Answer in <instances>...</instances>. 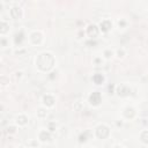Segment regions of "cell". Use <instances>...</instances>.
<instances>
[{
	"mask_svg": "<svg viewBox=\"0 0 148 148\" xmlns=\"http://www.w3.org/2000/svg\"><path fill=\"white\" fill-rule=\"evenodd\" d=\"M53 63H55V60H53V57L50 53H43L37 59V65H38V67L42 71L50 69L53 66Z\"/></svg>",
	"mask_w": 148,
	"mask_h": 148,
	"instance_id": "obj_1",
	"label": "cell"
},
{
	"mask_svg": "<svg viewBox=\"0 0 148 148\" xmlns=\"http://www.w3.org/2000/svg\"><path fill=\"white\" fill-rule=\"evenodd\" d=\"M96 134H97L98 138L104 139V138H106L108 134H109V130H108V127H105V126H103V125L98 126V128L96 130Z\"/></svg>",
	"mask_w": 148,
	"mask_h": 148,
	"instance_id": "obj_2",
	"label": "cell"
},
{
	"mask_svg": "<svg viewBox=\"0 0 148 148\" xmlns=\"http://www.w3.org/2000/svg\"><path fill=\"white\" fill-rule=\"evenodd\" d=\"M89 102L93 104V105H97V104H99V102H101V94H99L98 91L93 93L89 97Z\"/></svg>",
	"mask_w": 148,
	"mask_h": 148,
	"instance_id": "obj_3",
	"label": "cell"
},
{
	"mask_svg": "<svg viewBox=\"0 0 148 148\" xmlns=\"http://www.w3.org/2000/svg\"><path fill=\"white\" fill-rule=\"evenodd\" d=\"M98 34V30L97 28H96L95 26H89L88 27V35H89L90 37H96Z\"/></svg>",
	"mask_w": 148,
	"mask_h": 148,
	"instance_id": "obj_4",
	"label": "cell"
},
{
	"mask_svg": "<svg viewBox=\"0 0 148 148\" xmlns=\"http://www.w3.org/2000/svg\"><path fill=\"white\" fill-rule=\"evenodd\" d=\"M130 91H131L130 88L125 87V86H122V87L118 88V94H119V95H122V96L128 95V94H130Z\"/></svg>",
	"mask_w": 148,
	"mask_h": 148,
	"instance_id": "obj_5",
	"label": "cell"
},
{
	"mask_svg": "<svg viewBox=\"0 0 148 148\" xmlns=\"http://www.w3.org/2000/svg\"><path fill=\"white\" fill-rule=\"evenodd\" d=\"M10 13H12V16L14 19H19L21 16V10H20V8H17V7H14V8L10 10Z\"/></svg>",
	"mask_w": 148,
	"mask_h": 148,
	"instance_id": "obj_6",
	"label": "cell"
},
{
	"mask_svg": "<svg viewBox=\"0 0 148 148\" xmlns=\"http://www.w3.org/2000/svg\"><path fill=\"white\" fill-rule=\"evenodd\" d=\"M110 28H111V23H110L109 21H103V22L101 23V29L103 31H108Z\"/></svg>",
	"mask_w": 148,
	"mask_h": 148,
	"instance_id": "obj_7",
	"label": "cell"
},
{
	"mask_svg": "<svg viewBox=\"0 0 148 148\" xmlns=\"http://www.w3.org/2000/svg\"><path fill=\"white\" fill-rule=\"evenodd\" d=\"M53 102H55V99H53V97H51V96H45L44 97V103L46 104V105H53Z\"/></svg>",
	"mask_w": 148,
	"mask_h": 148,
	"instance_id": "obj_8",
	"label": "cell"
},
{
	"mask_svg": "<svg viewBox=\"0 0 148 148\" xmlns=\"http://www.w3.org/2000/svg\"><path fill=\"white\" fill-rule=\"evenodd\" d=\"M93 80L95 81V83L99 85V83H102V81H103V76H102L101 74H95L93 76Z\"/></svg>",
	"mask_w": 148,
	"mask_h": 148,
	"instance_id": "obj_9",
	"label": "cell"
},
{
	"mask_svg": "<svg viewBox=\"0 0 148 148\" xmlns=\"http://www.w3.org/2000/svg\"><path fill=\"white\" fill-rule=\"evenodd\" d=\"M39 138H41L43 141H46V140H50V134L46 133V132H42L41 135H39Z\"/></svg>",
	"mask_w": 148,
	"mask_h": 148,
	"instance_id": "obj_10",
	"label": "cell"
},
{
	"mask_svg": "<svg viewBox=\"0 0 148 148\" xmlns=\"http://www.w3.org/2000/svg\"><path fill=\"white\" fill-rule=\"evenodd\" d=\"M141 139L144 142H146V144H148V131H145L144 133L141 134Z\"/></svg>",
	"mask_w": 148,
	"mask_h": 148,
	"instance_id": "obj_11",
	"label": "cell"
},
{
	"mask_svg": "<svg viewBox=\"0 0 148 148\" xmlns=\"http://www.w3.org/2000/svg\"><path fill=\"white\" fill-rule=\"evenodd\" d=\"M17 123L21 124V125H25V124L27 123V118L25 117V116H21V117L17 118Z\"/></svg>",
	"mask_w": 148,
	"mask_h": 148,
	"instance_id": "obj_12",
	"label": "cell"
},
{
	"mask_svg": "<svg viewBox=\"0 0 148 148\" xmlns=\"http://www.w3.org/2000/svg\"><path fill=\"white\" fill-rule=\"evenodd\" d=\"M80 141H86V135L85 134H82V135L80 137Z\"/></svg>",
	"mask_w": 148,
	"mask_h": 148,
	"instance_id": "obj_13",
	"label": "cell"
},
{
	"mask_svg": "<svg viewBox=\"0 0 148 148\" xmlns=\"http://www.w3.org/2000/svg\"><path fill=\"white\" fill-rule=\"evenodd\" d=\"M43 111H44V110H39V116H43V115H44V112H43Z\"/></svg>",
	"mask_w": 148,
	"mask_h": 148,
	"instance_id": "obj_14",
	"label": "cell"
},
{
	"mask_svg": "<svg viewBox=\"0 0 148 148\" xmlns=\"http://www.w3.org/2000/svg\"><path fill=\"white\" fill-rule=\"evenodd\" d=\"M20 148H23V147H20Z\"/></svg>",
	"mask_w": 148,
	"mask_h": 148,
	"instance_id": "obj_15",
	"label": "cell"
}]
</instances>
